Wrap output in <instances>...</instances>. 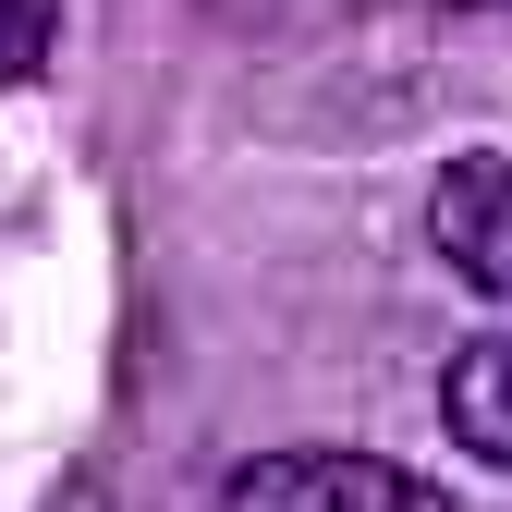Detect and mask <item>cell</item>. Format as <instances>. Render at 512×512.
I'll list each match as a JSON object with an SVG mask.
<instances>
[{"label":"cell","instance_id":"obj_2","mask_svg":"<svg viewBox=\"0 0 512 512\" xmlns=\"http://www.w3.org/2000/svg\"><path fill=\"white\" fill-rule=\"evenodd\" d=\"M427 244L452 256V281L512 317V147H464L427 183Z\"/></svg>","mask_w":512,"mask_h":512},{"label":"cell","instance_id":"obj_4","mask_svg":"<svg viewBox=\"0 0 512 512\" xmlns=\"http://www.w3.org/2000/svg\"><path fill=\"white\" fill-rule=\"evenodd\" d=\"M49 49H61V0H0V86L49 74Z\"/></svg>","mask_w":512,"mask_h":512},{"label":"cell","instance_id":"obj_1","mask_svg":"<svg viewBox=\"0 0 512 512\" xmlns=\"http://www.w3.org/2000/svg\"><path fill=\"white\" fill-rule=\"evenodd\" d=\"M220 512H464L439 476L391 464V452H342V439H293V452H256Z\"/></svg>","mask_w":512,"mask_h":512},{"label":"cell","instance_id":"obj_3","mask_svg":"<svg viewBox=\"0 0 512 512\" xmlns=\"http://www.w3.org/2000/svg\"><path fill=\"white\" fill-rule=\"evenodd\" d=\"M439 427H452L476 464L512 476V330H476L452 366H439Z\"/></svg>","mask_w":512,"mask_h":512}]
</instances>
